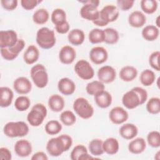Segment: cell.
I'll return each instance as SVG.
<instances>
[{
	"instance_id": "obj_1",
	"label": "cell",
	"mask_w": 160,
	"mask_h": 160,
	"mask_svg": "<svg viewBox=\"0 0 160 160\" xmlns=\"http://www.w3.org/2000/svg\"><path fill=\"white\" fill-rule=\"evenodd\" d=\"M72 144V138L68 134H61L50 139L46 144L48 154L52 157H58L68 151Z\"/></svg>"
},
{
	"instance_id": "obj_2",
	"label": "cell",
	"mask_w": 160,
	"mask_h": 160,
	"mask_svg": "<svg viewBox=\"0 0 160 160\" xmlns=\"http://www.w3.org/2000/svg\"><path fill=\"white\" fill-rule=\"evenodd\" d=\"M148 99V92L141 87H134L124 93L122 97V104L129 109H132L143 104Z\"/></svg>"
},
{
	"instance_id": "obj_3",
	"label": "cell",
	"mask_w": 160,
	"mask_h": 160,
	"mask_svg": "<svg viewBox=\"0 0 160 160\" xmlns=\"http://www.w3.org/2000/svg\"><path fill=\"white\" fill-rule=\"evenodd\" d=\"M119 15V12L118 8L114 5L108 4L99 11L98 19L92 22L98 26L103 27L108 25L109 22L116 21Z\"/></svg>"
},
{
	"instance_id": "obj_4",
	"label": "cell",
	"mask_w": 160,
	"mask_h": 160,
	"mask_svg": "<svg viewBox=\"0 0 160 160\" xmlns=\"http://www.w3.org/2000/svg\"><path fill=\"white\" fill-rule=\"evenodd\" d=\"M36 41L40 48L49 49L55 45L56 39L53 30L47 27H42L37 31Z\"/></svg>"
},
{
	"instance_id": "obj_5",
	"label": "cell",
	"mask_w": 160,
	"mask_h": 160,
	"mask_svg": "<svg viewBox=\"0 0 160 160\" xmlns=\"http://www.w3.org/2000/svg\"><path fill=\"white\" fill-rule=\"evenodd\" d=\"M29 127L24 121H11L6 123L3 128L4 134L9 138H21L29 133Z\"/></svg>"
},
{
	"instance_id": "obj_6",
	"label": "cell",
	"mask_w": 160,
	"mask_h": 160,
	"mask_svg": "<svg viewBox=\"0 0 160 160\" xmlns=\"http://www.w3.org/2000/svg\"><path fill=\"white\" fill-rule=\"evenodd\" d=\"M48 114L46 106L42 103H36L27 115V121L33 127L39 126L44 121Z\"/></svg>"
},
{
	"instance_id": "obj_7",
	"label": "cell",
	"mask_w": 160,
	"mask_h": 160,
	"mask_svg": "<svg viewBox=\"0 0 160 160\" xmlns=\"http://www.w3.org/2000/svg\"><path fill=\"white\" fill-rule=\"evenodd\" d=\"M79 2L83 4V6L80 9V15L83 19L92 22L98 19L99 11L98 9V7L99 4V1L85 0L79 1Z\"/></svg>"
},
{
	"instance_id": "obj_8",
	"label": "cell",
	"mask_w": 160,
	"mask_h": 160,
	"mask_svg": "<svg viewBox=\"0 0 160 160\" xmlns=\"http://www.w3.org/2000/svg\"><path fill=\"white\" fill-rule=\"evenodd\" d=\"M31 79L35 86L39 88H45L48 83V74L46 68L41 64L34 65L30 71Z\"/></svg>"
},
{
	"instance_id": "obj_9",
	"label": "cell",
	"mask_w": 160,
	"mask_h": 160,
	"mask_svg": "<svg viewBox=\"0 0 160 160\" xmlns=\"http://www.w3.org/2000/svg\"><path fill=\"white\" fill-rule=\"evenodd\" d=\"M73 109L82 119H88L94 114V108L89 101L84 98L76 99L73 102Z\"/></svg>"
},
{
	"instance_id": "obj_10",
	"label": "cell",
	"mask_w": 160,
	"mask_h": 160,
	"mask_svg": "<svg viewBox=\"0 0 160 160\" xmlns=\"http://www.w3.org/2000/svg\"><path fill=\"white\" fill-rule=\"evenodd\" d=\"M74 69L78 76L82 80L91 79L94 76V69L86 60L80 59L77 61Z\"/></svg>"
},
{
	"instance_id": "obj_11",
	"label": "cell",
	"mask_w": 160,
	"mask_h": 160,
	"mask_svg": "<svg viewBox=\"0 0 160 160\" xmlns=\"http://www.w3.org/2000/svg\"><path fill=\"white\" fill-rule=\"evenodd\" d=\"M25 42L22 39H19L17 43L10 48H1V54L2 58L7 61H12L16 59L20 52L24 49Z\"/></svg>"
},
{
	"instance_id": "obj_12",
	"label": "cell",
	"mask_w": 160,
	"mask_h": 160,
	"mask_svg": "<svg viewBox=\"0 0 160 160\" xmlns=\"http://www.w3.org/2000/svg\"><path fill=\"white\" fill-rule=\"evenodd\" d=\"M18 34L14 30L0 31V48H10L14 46L18 41Z\"/></svg>"
},
{
	"instance_id": "obj_13",
	"label": "cell",
	"mask_w": 160,
	"mask_h": 160,
	"mask_svg": "<svg viewBox=\"0 0 160 160\" xmlns=\"http://www.w3.org/2000/svg\"><path fill=\"white\" fill-rule=\"evenodd\" d=\"M98 78L99 81L102 83L108 84L113 82L116 78V71L111 66H103L98 71Z\"/></svg>"
},
{
	"instance_id": "obj_14",
	"label": "cell",
	"mask_w": 160,
	"mask_h": 160,
	"mask_svg": "<svg viewBox=\"0 0 160 160\" xmlns=\"http://www.w3.org/2000/svg\"><path fill=\"white\" fill-rule=\"evenodd\" d=\"M128 118V111L121 106L113 108L109 113V120L115 124H121L125 122Z\"/></svg>"
},
{
	"instance_id": "obj_15",
	"label": "cell",
	"mask_w": 160,
	"mask_h": 160,
	"mask_svg": "<svg viewBox=\"0 0 160 160\" xmlns=\"http://www.w3.org/2000/svg\"><path fill=\"white\" fill-rule=\"evenodd\" d=\"M90 60L95 64H101L105 62L108 58L107 50L102 46L92 48L89 52Z\"/></svg>"
},
{
	"instance_id": "obj_16",
	"label": "cell",
	"mask_w": 160,
	"mask_h": 160,
	"mask_svg": "<svg viewBox=\"0 0 160 160\" xmlns=\"http://www.w3.org/2000/svg\"><path fill=\"white\" fill-rule=\"evenodd\" d=\"M76 58V50L71 46H62L59 52V61L64 64H72Z\"/></svg>"
},
{
	"instance_id": "obj_17",
	"label": "cell",
	"mask_w": 160,
	"mask_h": 160,
	"mask_svg": "<svg viewBox=\"0 0 160 160\" xmlns=\"http://www.w3.org/2000/svg\"><path fill=\"white\" fill-rule=\"evenodd\" d=\"M14 150L15 153L21 158H26L29 156L32 151L31 143L27 139H22L16 142Z\"/></svg>"
},
{
	"instance_id": "obj_18",
	"label": "cell",
	"mask_w": 160,
	"mask_h": 160,
	"mask_svg": "<svg viewBox=\"0 0 160 160\" xmlns=\"http://www.w3.org/2000/svg\"><path fill=\"white\" fill-rule=\"evenodd\" d=\"M13 88L19 94H26L31 91L32 84L28 78L21 76L14 81Z\"/></svg>"
},
{
	"instance_id": "obj_19",
	"label": "cell",
	"mask_w": 160,
	"mask_h": 160,
	"mask_svg": "<svg viewBox=\"0 0 160 160\" xmlns=\"http://www.w3.org/2000/svg\"><path fill=\"white\" fill-rule=\"evenodd\" d=\"M58 89L61 94L69 96L75 92L76 84L71 79L62 78L58 82Z\"/></svg>"
},
{
	"instance_id": "obj_20",
	"label": "cell",
	"mask_w": 160,
	"mask_h": 160,
	"mask_svg": "<svg viewBox=\"0 0 160 160\" xmlns=\"http://www.w3.org/2000/svg\"><path fill=\"white\" fill-rule=\"evenodd\" d=\"M119 133L122 138L126 140H131L138 135V129L134 124L126 123L121 126Z\"/></svg>"
},
{
	"instance_id": "obj_21",
	"label": "cell",
	"mask_w": 160,
	"mask_h": 160,
	"mask_svg": "<svg viewBox=\"0 0 160 160\" xmlns=\"http://www.w3.org/2000/svg\"><path fill=\"white\" fill-rule=\"evenodd\" d=\"M146 22V17L145 14L140 11H134L128 16L129 24L136 28L143 26Z\"/></svg>"
},
{
	"instance_id": "obj_22",
	"label": "cell",
	"mask_w": 160,
	"mask_h": 160,
	"mask_svg": "<svg viewBox=\"0 0 160 160\" xmlns=\"http://www.w3.org/2000/svg\"><path fill=\"white\" fill-rule=\"evenodd\" d=\"M94 101L98 107L107 108L111 104L112 98L109 92L104 90L94 96Z\"/></svg>"
},
{
	"instance_id": "obj_23",
	"label": "cell",
	"mask_w": 160,
	"mask_h": 160,
	"mask_svg": "<svg viewBox=\"0 0 160 160\" xmlns=\"http://www.w3.org/2000/svg\"><path fill=\"white\" fill-rule=\"evenodd\" d=\"M128 150L130 152L134 154H139L143 152L146 148V142L144 138H137L128 144Z\"/></svg>"
},
{
	"instance_id": "obj_24",
	"label": "cell",
	"mask_w": 160,
	"mask_h": 160,
	"mask_svg": "<svg viewBox=\"0 0 160 160\" xmlns=\"http://www.w3.org/2000/svg\"><path fill=\"white\" fill-rule=\"evenodd\" d=\"M65 105V101L64 98L59 94H52L48 99V106L50 109L55 112H59L61 111Z\"/></svg>"
},
{
	"instance_id": "obj_25",
	"label": "cell",
	"mask_w": 160,
	"mask_h": 160,
	"mask_svg": "<svg viewBox=\"0 0 160 160\" xmlns=\"http://www.w3.org/2000/svg\"><path fill=\"white\" fill-rule=\"evenodd\" d=\"M39 51L34 45H30L28 47L23 54L24 61L27 64H32L39 59Z\"/></svg>"
},
{
	"instance_id": "obj_26",
	"label": "cell",
	"mask_w": 160,
	"mask_h": 160,
	"mask_svg": "<svg viewBox=\"0 0 160 160\" xmlns=\"http://www.w3.org/2000/svg\"><path fill=\"white\" fill-rule=\"evenodd\" d=\"M0 106L1 108L9 107L14 98L13 91L8 87L2 86L0 88Z\"/></svg>"
},
{
	"instance_id": "obj_27",
	"label": "cell",
	"mask_w": 160,
	"mask_h": 160,
	"mask_svg": "<svg viewBox=\"0 0 160 160\" xmlns=\"http://www.w3.org/2000/svg\"><path fill=\"white\" fill-rule=\"evenodd\" d=\"M137 69L132 66H126L122 68L119 71V78L124 82H131L138 76Z\"/></svg>"
},
{
	"instance_id": "obj_28",
	"label": "cell",
	"mask_w": 160,
	"mask_h": 160,
	"mask_svg": "<svg viewBox=\"0 0 160 160\" xmlns=\"http://www.w3.org/2000/svg\"><path fill=\"white\" fill-rule=\"evenodd\" d=\"M68 41L74 46L82 44L85 39V34L80 29H73L71 30L68 35Z\"/></svg>"
},
{
	"instance_id": "obj_29",
	"label": "cell",
	"mask_w": 160,
	"mask_h": 160,
	"mask_svg": "<svg viewBox=\"0 0 160 160\" xmlns=\"http://www.w3.org/2000/svg\"><path fill=\"white\" fill-rule=\"evenodd\" d=\"M104 152L109 155L116 154L119 149V144L117 139L114 138H108L102 142Z\"/></svg>"
},
{
	"instance_id": "obj_30",
	"label": "cell",
	"mask_w": 160,
	"mask_h": 160,
	"mask_svg": "<svg viewBox=\"0 0 160 160\" xmlns=\"http://www.w3.org/2000/svg\"><path fill=\"white\" fill-rule=\"evenodd\" d=\"M159 34V28L154 25H148L145 26L142 31V37L148 41H153L158 39Z\"/></svg>"
},
{
	"instance_id": "obj_31",
	"label": "cell",
	"mask_w": 160,
	"mask_h": 160,
	"mask_svg": "<svg viewBox=\"0 0 160 160\" xmlns=\"http://www.w3.org/2000/svg\"><path fill=\"white\" fill-rule=\"evenodd\" d=\"M88 39L92 44H99L104 42L105 34L104 29L99 28L92 29L89 32Z\"/></svg>"
},
{
	"instance_id": "obj_32",
	"label": "cell",
	"mask_w": 160,
	"mask_h": 160,
	"mask_svg": "<svg viewBox=\"0 0 160 160\" xmlns=\"http://www.w3.org/2000/svg\"><path fill=\"white\" fill-rule=\"evenodd\" d=\"M156 80V75L153 71L146 69L143 70L139 76L141 83L144 86H151Z\"/></svg>"
},
{
	"instance_id": "obj_33",
	"label": "cell",
	"mask_w": 160,
	"mask_h": 160,
	"mask_svg": "<svg viewBox=\"0 0 160 160\" xmlns=\"http://www.w3.org/2000/svg\"><path fill=\"white\" fill-rule=\"evenodd\" d=\"M102 142L103 141L101 139H94L89 142L88 149L92 156H99L104 153Z\"/></svg>"
},
{
	"instance_id": "obj_34",
	"label": "cell",
	"mask_w": 160,
	"mask_h": 160,
	"mask_svg": "<svg viewBox=\"0 0 160 160\" xmlns=\"http://www.w3.org/2000/svg\"><path fill=\"white\" fill-rule=\"evenodd\" d=\"M49 14L48 11L44 8H40L36 10L32 15V21L34 23L41 25L44 24L48 21Z\"/></svg>"
},
{
	"instance_id": "obj_35",
	"label": "cell",
	"mask_w": 160,
	"mask_h": 160,
	"mask_svg": "<svg viewBox=\"0 0 160 160\" xmlns=\"http://www.w3.org/2000/svg\"><path fill=\"white\" fill-rule=\"evenodd\" d=\"M104 90H105L104 84L100 81H91L88 83L86 86V91L87 93L94 96Z\"/></svg>"
},
{
	"instance_id": "obj_36",
	"label": "cell",
	"mask_w": 160,
	"mask_h": 160,
	"mask_svg": "<svg viewBox=\"0 0 160 160\" xmlns=\"http://www.w3.org/2000/svg\"><path fill=\"white\" fill-rule=\"evenodd\" d=\"M62 126L61 124L56 120H51L48 121L44 127L46 132L49 135H56L62 130Z\"/></svg>"
},
{
	"instance_id": "obj_37",
	"label": "cell",
	"mask_w": 160,
	"mask_h": 160,
	"mask_svg": "<svg viewBox=\"0 0 160 160\" xmlns=\"http://www.w3.org/2000/svg\"><path fill=\"white\" fill-rule=\"evenodd\" d=\"M105 34L104 42L108 44H114L118 42L119 36L118 31L112 28H108L104 29Z\"/></svg>"
},
{
	"instance_id": "obj_38",
	"label": "cell",
	"mask_w": 160,
	"mask_h": 160,
	"mask_svg": "<svg viewBox=\"0 0 160 160\" xmlns=\"http://www.w3.org/2000/svg\"><path fill=\"white\" fill-rule=\"evenodd\" d=\"M140 6L144 12L151 14L156 11L158 5L156 0H142L140 2Z\"/></svg>"
},
{
	"instance_id": "obj_39",
	"label": "cell",
	"mask_w": 160,
	"mask_h": 160,
	"mask_svg": "<svg viewBox=\"0 0 160 160\" xmlns=\"http://www.w3.org/2000/svg\"><path fill=\"white\" fill-rule=\"evenodd\" d=\"M59 119L61 122L66 126H72L76 121V117L75 114L70 110L62 111L59 116Z\"/></svg>"
},
{
	"instance_id": "obj_40",
	"label": "cell",
	"mask_w": 160,
	"mask_h": 160,
	"mask_svg": "<svg viewBox=\"0 0 160 160\" xmlns=\"http://www.w3.org/2000/svg\"><path fill=\"white\" fill-rule=\"evenodd\" d=\"M146 110L151 114H158L160 112V99L158 97L150 98L146 103Z\"/></svg>"
},
{
	"instance_id": "obj_41",
	"label": "cell",
	"mask_w": 160,
	"mask_h": 160,
	"mask_svg": "<svg viewBox=\"0 0 160 160\" xmlns=\"http://www.w3.org/2000/svg\"><path fill=\"white\" fill-rule=\"evenodd\" d=\"M31 104L29 98L26 96L18 97L14 102V107L19 111H25L29 109Z\"/></svg>"
},
{
	"instance_id": "obj_42",
	"label": "cell",
	"mask_w": 160,
	"mask_h": 160,
	"mask_svg": "<svg viewBox=\"0 0 160 160\" xmlns=\"http://www.w3.org/2000/svg\"><path fill=\"white\" fill-rule=\"evenodd\" d=\"M51 19L54 26L57 25L66 21V13L62 9L56 8L52 12Z\"/></svg>"
},
{
	"instance_id": "obj_43",
	"label": "cell",
	"mask_w": 160,
	"mask_h": 160,
	"mask_svg": "<svg viewBox=\"0 0 160 160\" xmlns=\"http://www.w3.org/2000/svg\"><path fill=\"white\" fill-rule=\"evenodd\" d=\"M147 141L148 144L154 148L160 146V133L158 131H152L147 135Z\"/></svg>"
},
{
	"instance_id": "obj_44",
	"label": "cell",
	"mask_w": 160,
	"mask_h": 160,
	"mask_svg": "<svg viewBox=\"0 0 160 160\" xmlns=\"http://www.w3.org/2000/svg\"><path fill=\"white\" fill-rule=\"evenodd\" d=\"M86 152H88L87 148L83 144H78L71 151L70 158L72 160H78L79 158Z\"/></svg>"
},
{
	"instance_id": "obj_45",
	"label": "cell",
	"mask_w": 160,
	"mask_h": 160,
	"mask_svg": "<svg viewBox=\"0 0 160 160\" xmlns=\"http://www.w3.org/2000/svg\"><path fill=\"white\" fill-rule=\"evenodd\" d=\"M160 52L159 51H156L152 52L149 57V64L151 67L157 71H160V66L159 63Z\"/></svg>"
},
{
	"instance_id": "obj_46",
	"label": "cell",
	"mask_w": 160,
	"mask_h": 160,
	"mask_svg": "<svg viewBox=\"0 0 160 160\" xmlns=\"http://www.w3.org/2000/svg\"><path fill=\"white\" fill-rule=\"evenodd\" d=\"M41 2V1L38 0H21V5L22 8L25 10L29 11L35 8Z\"/></svg>"
},
{
	"instance_id": "obj_47",
	"label": "cell",
	"mask_w": 160,
	"mask_h": 160,
	"mask_svg": "<svg viewBox=\"0 0 160 160\" xmlns=\"http://www.w3.org/2000/svg\"><path fill=\"white\" fill-rule=\"evenodd\" d=\"M134 3L132 0H118L117 1L118 7L122 11H128L132 8Z\"/></svg>"
},
{
	"instance_id": "obj_48",
	"label": "cell",
	"mask_w": 160,
	"mask_h": 160,
	"mask_svg": "<svg viewBox=\"0 0 160 160\" xmlns=\"http://www.w3.org/2000/svg\"><path fill=\"white\" fill-rule=\"evenodd\" d=\"M18 1L17 0H1L2 7L7 11H12L18 6Z\"/></svg>"
},
{
	"instance_id": "obj_49",
	"label": "cell",
	"mask_w": 160,
	"mask_h": 160,
	"mask_svg": "<svg viewBox=\"0 0 160 160\" xmlns=\"http://www.w3.org/2000/svg\"><path fill=\"white\" fill-rule=\"evenodd\" d=\"M69 29L70 26L67 21L55 25V29L59 34H66L69 31Z\"/></svg>"
},
{
	"instance_id": "obj_50",
	"label": "cell",
	"mask_w": 160,
	"mask_h": 160,
	"mask_svg": "<svg viewBox=\"0 0 160 160\" xmlns=\"http://www.w3.org/2000/svg\"><path fill=\"white\" fill-rule=\"evenodd\" d=\"M0 159L5 160H11L12 159V154L9 149L5 147L0 148Z\"/></svg>"
},
{
	"instance_id": "obj_51",
	"label": "cell",
	"mask_w": 160,
	"mask_h": 160,
	"mask_svg": "<svg viewBox=\"0 0 160 160\" xmlns=\"http://www.w3.org/2000/svg\"><path fill=\"white\" fill-rule=\"evenodd\" d=\"M31 159L32 160H48V158L43 151H38L34 153Z\"/></svg>"
},
{
	"instance_id": "obj_52",
	"label": "cell",
	"mask_w": 160,
	"mask_h": 160,
	"mask_svg": "<svg viewBox=\"0 0 160 160\" xmlns=\"http://www.w3.org/2000/svg\"><path fill=\"white\" fill-rule=\"evenodd\" d=\"M94 157H92L91 155L89 154L88 152H86L82 154L79 158L78 160H89V159H94Z\"/></svg>"
},
{
	"instance_id": "obj_53",
	"label": "cell",
	"mask_w": 160,
	"mask_h": 160,
	"mask_svg": "<svg viewBox=\"0 0 160 160\" xmlns=\"http://www.w3.org/2000/svg\"><path fill=\"white\" fill-rule=\"evenodd\" d=\"M159 16H158L157 18H156V27L157 28H159V26H160V24H159Z\"/></svg>"
}]
</instances>
